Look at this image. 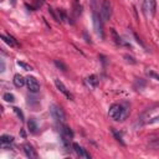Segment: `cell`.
I'll return each instance as SVG.
<instances>
[{
	"instance_id": "4dcf8cb0",
	"label": "cell",
	"mask_w": 159,
	"mask_h": 159,
	"mask_svg": "<svg viewBox=\"0 0 159 159\" xmlns=\"http://www.w3.org/2000/svg\"><path fill=\"white\" fill-rule=\"evenodd\" d=\"M4 68H5V65H4V61H1V72H4Z\"/></svg>"
},
{
	"instance_id": "44dd1931",
	"label": "cell",
	"mask_w": 159,
	"mask_h": 159,
	"mask_svg": "<svg viewBox=\"0 0 159 159\" xmlns=\"http://www.w3.org/2000/svg\"><path fill=\"white\" fill-rule=\"evenodd\" d=\"M57 13H59V15L61 16L62 21H67V20H68V19H67V15H66V13L63 11L62 9H59V10H57Z\"/></svg>"
},
{
	"instance_id": "ac0fdd59",
	"label": "cell",
	"mask_w": 159,
	"mask_h": 159,
	"mask_svg": "<svg viewBox=\"0 0 159 159\" xmlns=\"http://www.w3.org/2000/svg\"><path fill=\"white\" fill-rule=\"evenodd\" d=\"M3 98L6 101V102H9V103H13L14 101H15V96H14L13 93H9V92H8V93H5Z\"/></svg>"
},
{
	"instance_id": "83f0119b",
	"label": "cell",
	"mask_w": 159,
	"mask_h": 159,
	"mask_svg": "<svg viewBox=\"0 0 159 159\" xmlns=\"http://www.w3.org/2000/svg\"><path fill=\"white\" fill-rule=\"evenodd\" d=\"M45 0H36V8H41L42 5H44Z\"/></svg>"
},
{
	"instance_id": "f1b7e54d",
	"label": "cell",
	"mask_w": 159,
	"mask_h": 159,
	"mask_svg": "<svg viewBox=\"0 0 159 159\" xmlns=\"http://www.w3.org/2000/svg\"><path fill=\"white\" fill-rule=\"evenodd\" d=\"M134 38H136V40H137V42H138V44H141L143 47H146V46H144V44H143V42H142V40L138 38V35H137V34H134Z\"/></svg>"
},
{
	"instance_id": "4fadbf2b",
	"label": "cell",
	"mask_w": 159,
	"mask_h": 159,
	"mask_svg": "<svg viewBox=\"0 0 159 159\" xmlns=\"http://www.w3.org/2000/svg\"><path fill=\"white\" fill-rule=\"evenodd\" d=\"M25 83H26V78L24 80V77L21 75H19V73H18V75L14 76V84L16 87H23Z\"/></svg>"
},
{
	"instance_id": "6da1fadb",
	"label": "cell",
	"mask_w": 159,
	"mask_h": 159,
	"mask_svg": "<svg viewBox=\"0 0 159 159\" xmlns=\"http://www.w3.org/2000/svg\"><path fill=\"white\" fill-rule=\"evenodd\" d=\"M128 114H129V108L124 107V106H122V104H118V103L112 104L108 111L109 118H112L113 121H117V122L124 121L128 117Z\"/></svg>"
},
{
	"instance_id": "7402d4cb",
	"label": "cell",
	"mask_w": 159,
	"mask_h": 159,
	"mask_svg": "<svg viewBox=\"0 0 159 159\" xmlns=\"http://www.w3.org/2000/svg\"><path fill=\"white\" fill-rule=\"evenodd\" d=\"M13 109H14V112L18 114V117L20 118V121H24V114H23V112H21V111H20L18 107H14Z\"/></svg>"
},
{
	"instance_id": "7c38bea8",
	"label": "cell",
	"mask_w": 159,
	"mask_h": 159,
	"mask_svg": "<svg viewBox=\"0 0 159 159\" xmlns=\"http://www.w3.org/2000/svg\"><path fill=\"white\" fill-rule=\"evenodd\" d=\"M61 136L67 137V138L72 139V138H73V132H72V129H71L68 126L62 124V126H61Z\"/></svg>"
},
{
	"instance_id": "f546056e",
	"label": "cell",
	"mask_w": 159,
	"mask_h": 159,
	"mask_svg": "<svg viewBox=\"0 0 159 159\" xmlns=\"http://www.w3.org/2000/svg\"><path fill=\"white\" fill-rule=\"evenodd\" d=\"M84 38H86V41H87V42H89V44H91V39H88V36H87L86 33H84Z\"/></svg>"
},
{
	"instance_id": "9c48e42d",
	"label": "cell",
	"mask_w": 159,
	"mask_h": 159,
	"mask_svg": "<svg viewBox=\"0 0 159 159\" xmlns=\"http://www.w3.org/2000/svg\"><path fill=\"white\" fill-rule=\"evenodd\" d=\"M24 152H25V154L28 158L30 159H35V158H38V153H36V150L34 149V147L30 144V143H25L24 144Z\"/></svg>"
},
{
	"instance_id": "4316f807",
	"label": "cell",
	"mask_w": 159,
	"mask_h": 159,
	"mask_svg": "<svg viewBox=\"0 0 159 159\" xmlns=\"http://www.w3.org/2000/svg\"><path fill=\"white\" fill-rule=\"evenodd\" d=\"M124 59L128 61V62H131V63H136V60L132 56H129V55H124Z\"/></svg>"
},
{
	"instance_id": "3957f363",
	"label": "cell",
	"mask_w": 159,
	"mask_h": 159,
	"mask_svg": "<svg viewBox=\"0 0 159 159\" xmlns=\"http://www.w3.org/2000/svg\"><path fill=\"white\" fill-rule=\"evenodd\" d=\"M102 16L93 11V26H94V31L96 34L99 36L101 39H104V33H103V21H102Z\"/></svg>"
},
{
	"instance_id": "8fae6325",
	"label": "cell",
	"mask_w": 159,
	"mask_h": 159,
	"mask_svg": "<svg viewBox=\"0 0 159 159\" xmlns=\"http://www.w3.org/2000/svg\"><path fill=\"white\" fill-rule=\"evenodd\" d=\"M86 82L89 87H92V88H96L98 86V82H99V80L96 75H91V76H88L86 78Z\"/></svg>"
},
{
	"instance_id": "5b68a950",
	"label": "cell",
	"mask_w": 159,
	"mask_h": 159,
	"mask_svg": "<svg viewBox=\"0 0 159 159\" xmlns=\"http://www.w3.org/2000/svg\"><path fill=\"white\" fill-rule=\"evenodd\" d=\"M26 86H28L29 91L33 92V93H38L40 91V83H39L38 80L33 76L26 77Z\"/></svg>"
},
{
	"instance_id": "7a4b0ae2",
	"label": "cell",
	"mask_w": 159,
	"mask_h": 159,
	"mask_svg": "<svg viewBox=\"0 0 159 159\" xmlns=\"http://www.w3.org/2000/svg\"><path fill=\"white\" fill-rule=\"evenodd\" d=\"M50 113L52 116V118L56 119L57 122H60V123H63L66 121V114L63 112V109L55 103L50 104Z\"/></svg>"
},
{
	"instance_id": "5bb4252c",
	"label": "cell",
	"mask_w": 159,
	"mask_h": 159,
	"mask_svg": "<svg viewBox=\"0 0 159 159\" xmlns=\"http://www.w3.org/2000/svg\"><path fill=\"white\" fill-rule=\"evenodd\" d=\"M0 141H1V144L3 146H6V144H11L14 142V137L13 136H9V134H3L0 137Z\"/></svg>"
},
{
	"instance_id": "277c9868",
	"label": "cell",
	"mask_w": 159,
	"mask_h": 159,
	"mask_svg": "<svg viewBox=\"0 0 159 159\" xmlns=\"http://www.w3.org/2000/svg\"><path fill=\"white\" fill-rule=\"evenodd\" d=\"M111 15H112V6H111L109 0H103L102 5H101V16L103 21H107L111 19Z\"/></svg>"
},
{
	"instance_id": "484cf974",
	"label": "cell",
	"mask_w": 159,
	"mask_h": 159,
	"mask_svg": "<svg viewBox=\"0 0 159 159\" xmlns=\"http://www.w3.org/2000/svg\"><path fill=\"white\" fill-rule=\"evenodd\" d=\"M148 75H149L150 77H153V78H155L157 81H159V75H158V73L153 72V71H149V72H148Z\"/></svg>"
},
{
	"instance_id": "30bf717a",
	"label": "cell",
	"mask_w": 159,
	"mask_h": 159,
	"mask_svg": "<svg viewBox=\"0 0 159 159\" xmlns=\"http://www.w3.org/2000/svg\"><path fill=\"white\" fill-rule=\"evenodd\" d=\"M1 39L4 40V42H6L10 47H18L19 46L18 41L15 40V38H13L11 35H1Z\"/></svg>"
},
{
	"instance_id": "1f68e13d",
	"label": "cell",
	"mask_w": 159,
	"mask_h": 159,
	"mask_svg": "<svg viewBox=\"0 0 159 159\" xmlns=\"http://www.w3.org/2000/svg\"><path fill=\"white\" fill-rule=\"evenodd\" d=\"M20 133H21V136H23V137H24V138H25V137H26V134H25V132H24V131H21V132H20Z\"/></svg>"
},
{
	"instance_id": "e0dca14e",
	"label": "cell",
	"mask_w": 159,
	"mask_h": 159,
	"mask_svg": "<svg viewBox=\"0 0 159 159\" xmlns=\"http://www.w3.org/2000/svg\"><path fill=\"white\" fill-rule=\"evenodd\" d=\"M111 132H112V134H113V137L116 138V141L119 142L122 146H124V142H123V139H122V136H121L119 132H117V131H116L114 128H111Z\"/></svg>"
},
{
	"instance_id": "d6986e66",
	"label": "cell",
	"mask_w": 159,
	"mask_h": 159,
	"mask_svg": "<svg viewBox=\"0 0 159 159\" xmlns=\"http://www.w3.org/2000/svg\"><path fill=\"white\" fill-rule=\"evenodd\" d=\"M55 65H56V67H59L60 70H62V71H67V66H66L61 60H55Z\"/></svg>"
},
{
	"instance_id": "8992f818",
	"label": "cell",
	"mask_w": 159,
	"mask_h": 159,
	"mask_svg": "<svg viewBox=\"0 0 159 159\" xmlns=\"http://www.w3.org/2000/svg\"><path fill=\"white\" fill-rule=\"evenodd\" d=\"M143 9L144 13L150 15H155V10H157V1L155 0H143Z\"/></svg>"
},
{
	"instance_id": "603a6c76",
	"label": "cell",
	"mask_w": 159,
	"mask_h": 159,
	"mask_svg": "<svg viewBox=\"0 0 159 159\" xmlns=\"http://www.w3.org/2000/svg\"><path fill=\"white\" fill-rule=\"evenodd\" d=\"M149 147L153 149H159V141H153L149 143Z\"/></svg>"
},
{
	"instance_id": "d4e9b609",
	"label": "cell",
	"mask_w": 159,
	"mask_h": 159,
	"mask_svg": "<svg viewBox=\"0 0 159 159\" xmlns=\"http://www.w3.org/2000/svg\"><path fill=\"white\" fill-rule=\"evenodd\" d=\"M154 123H159V116H157V117L148 121V124H154Z\"/></svg>"
},
{
	"instance_id": "ffe728a7",
	"label": "cell",
	"mask_w": 159,
	"mask_h": 159,
	"mask_svg": "<svg viewBox=\"0 0 159 159\" xmlns=\"http://www.w3.org/2000/svg\"><path fill=\"white\" fill-rule=\"evenodd\" d=\"M18 66L23 67L25 71H31V70H33V67H31L30 65H28V63H25V62H23V61H18Z\"/></svg>"
},
{
	"instance_id": "ba28073f",
	"label": "cell",
	"mask_w": 159,
	"mask_h": 159,
	"mask_svg": "<svg viewBox=\"0 0 159 159\" xmlns=\"http://www.w3.org/2000/svg\"><path fill=\"white\" fill-rule=\"evenodd\" d=\"M72 148H73V150L76 152V154L78 157H81V158H86V159H91V154L84 149V148H82L80 144H77V143H72Z\"/></svg>"
},
{
	"instance_id": "52a82bcc",
	"label": "cell",
	"mask_w": 159,
	"mask_h": 159,
	"mask_svg": "<svg viewBox=\"0 0 159 159\" xmlns=\"http://www.w3.org/2000/svg\"><path fill=\"white\" fill-rule=\"evenodd\" d=\"M55 86H56V88L59 89V91L61 92V93H63L65 96L68 98V99H73V94L68 91V89L66 88V86L62 83V81H60L59 78H55Z\"/></svg>"
},
{
	"instance_id": "2e32d148",
	"label": "cell",
	"mask_w": 159,
	"mask_h": 159,
	"mask_svg": "<svg viewBox=\"0 0 159 159\" xmlns=\"http://www.w3.org/2000/svg\"><path fill=\"white\" fill-rule=\"evenodd\" d=\"M28 127H29L31 133H36V132H38V124H36V122L34 119H30L28 122Z\"/></svg>"
},
{
	"instance_id": "9a60e30c",
	"label": "cell",
	"mask_w": 159,
	"mask_h": 159,
	"mask_svg": "<svg viewBox=\"0 0 159 159\" xmlns=\"http://www.w3.org/2000/svg\"><path fill=\"white\" fill-rule=\"evenodd\" d=\"M111 34H112L113 40H114V42H116L117 45H123V44H124L123 40H122V39L119 38V35L117 34V31H116L114 29H111Z\"/></svg>"
},
{
	"instance_id": "cb8c5ba5",
	"label": "cell",
	"mask_w": 159,
	"mask_h": 159,
	"mask_svg": "<svg viewBox=\"0 0 159 159\" xmlns=\"http://www.w3.org/2000/svg\"><path fill=\"white\" fill-rule=\"evenodd\" d=\"M49 13L52 15V18H54V20L55 21H57V23H59V21H60V19L59 18H57V15L55 14V11H54V9H52V8H49Z\"/></svg>"
}]
</instances>
